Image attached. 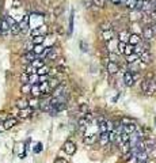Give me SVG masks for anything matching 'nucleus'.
<instances>
[{"label":"nucleus","mask_w":156,"mask_h":163,"mask_svg":"<svg viewBox=\"0 0 156 163\" xmlns=\"http://www.w3.org/2000/svg\"><path fill=\"white\" fill-rule=\"evenodd\" d=\"M124 53L126 54H132V53H134V45H130V44H126V46H125V51H124Z\"/></svg>","instance_id":"39"},{"label":"nucleus","mask_w":156,"mask_h":163,"mask_svg":"<svg viewBox=\"0 0 156 163\" xmlns=\"http://www.w3.org/2000/svg\"><path fill=\"white\" fill-rule=\"evenodd\" d=\"M30 41H31L34 45L44 44V42H45V36H36V37H31V39H30Z\"/></svg>","instance_id":"26"},{"label":"nucleus","mask_w":156,"mask_h":163,"mask_svg":"<svg viewBox=\"0 0 156 163\" xmlns=\"http://www.w3.org/2000/svg\"><path fill=\"white\" fill-rule=\"evenodd\" d=\"M54 163H68L65 159H62V158H57L56 160H54Z\"/></svg>","instance_id":"56"},{"label":"nucleus","mask_w":156,"mask_h":163,"mask_svg":"<svg viewBox=\"0 0 156 163\" xmlns=\"http://www.w3.org/2000/svg\"><path fill=\"white\" fill-rule=\"evenodd\" d=\"M111 26H113V25L110 23V22H103L99 27H100V31H103V30H110V29H111Z\"/></svg>","instance_id":"45"},{"label":"nucleus","mask_w":156,"mask_h":163,"mask_svg":"<svg viewBox=\"0 0 156 163\" xmlns=\"http://www.w3.org/2000/svg\"><path fill=\"white\" fill-rule=\"evenodd\" d=\"M148 87H149V79H144L141 82V90H143V92H145V94H147V92H148Z\"/></svg>","instance_id":"40"},{"label":"nucleus","mask_w":156,"mask_h":163,"mask_svg":"<svg viewBox=\"0 0 156 163\" xmlns=\"http://www.w3.org/2000/svg\"><path fill=\"white\" fill-rule=\"evenodd\" d=\"M153 36H155V31H153L152 27H144V30H143V38H144V41L153 39Z\"/></svg>","instance_id":"4"},{"label":"nucleus","mask_w":156,"mask_h":163,"mask_svg":"<svg viewBox=\"0 0 156 163\" xmlns=\"http://www.w3.org/2000/svg\"><path fill=\"white\" fill-rule=\"evenodd\" d=\"M107 135H109V140H110V143H113L114 140H117V137L120 136V135L115 133V130H109V132H107Z\"/></svg>","instance_id":"42"},{"label":"nucleus","mask_w":156,"mask_h":163,"mask_svg":"<svg viewBox=\"0 0 156 163\" xmlns=\"http://www.w3.org/2000/svg\"><path fill=\"white\" fill-rule=\"evenodd\" d=\"M0 29H1V34L3 36H6V34L10 33V25L4 18H1V21H0Z\"/></svg>","instance_id":"13"},{"label":"nucleus","mask_w":156,"mask_h":163,"mask_svg":"<svg viewBox=\"0 0 156 163\" xmlns=\"http://www.w3.org/2000/svg\"><path fill=\"white\" fill-rule=\"evenodd\" d=\"M136 129H137V127H136L134 122H129V124H124L122 125V132H125V133H133V132H136Z\"/></svg>","instance_id":"8"},{"label":"nucleus","mask_w":156,"mask_h":163,"mask_svg":"<svg viewBox=\"0 0 156 163\" xmlns=\"http://www.w3.org/2000/svg\"><path fill=\"white\" fill-rule=\"evenodd\" d=\"M10 33H11L12 36H18L19 33H21V27H19L18 22H15L14 25H11V26H10Z\"/></svg>","instance_id":"21"},{"label":"nucleus","mask_w":156,"mask_h":163,"mask_svg":"<svg viewBox=\"0 0 156 163\" xmlns=\"http://www.w3.org/2000/svg\"><path fill=\"white\" fill-rule=\"evenodd\" d=\"M140 60V57H138V54H136V53H132V54H128V64H130V63H136V61H138Z\"/></svg>","instance_id":"36"},{"label":"nucleus","mask_w":156,"mask_h":163,"mask_svg":"<svg viewBox=\"0 0 156 163\" xmlns=\"http://www.w3.org/2000/svg\"><path fill=\"white\" fill-rule=\"evenodd\" d=\"M141 42V37L138 36V34H130L129 36V39H128V44L130 45H137Z\"/></svg>","instance_id":"17"},{"label":"nucleus","mask_w":156,"mask_h":163,"mask_svg":"<svg viewBox=\"0 0 156 163\" xmlns=\"http://www.w3.org/2000/svg\"><path fill=\"white\" fill-rule=\"evenodd\" d=\"M57 69H59V72H65V71H67V67H61V65H59Z\"/></svg>","instance_id":"57"},{"label":"nucleus","mask_w":156,"mask_h":163,"mask_svg":"<svg viewBox=\"0 0 156 163\" xmlns=\"http://www.w3.org/2000/svg\"><path fill=\"white\" fill-rule=\"evenodd\" d=\"M33 48H34V44H33L31 41L26 42V45H25V49H26V52H31V51H33Z\"/></svg>","instance_id":"47"},{"label":"nucleus","mask_w":156,"mask_h":163,"mask_svg":"<svg viewBox=\"0 0 156 163\" xmlns=\"http://www.w3.org/2000/svg\"><path fill=\"white\" fill-rule=\"evenodd\" d=\"M138 57H140V61H143L144 64H148V63H151V60H152V56H151L149 51H144Z\"/></svg>","instance_id":"16"},{"label":"nucleus","mask_w":156,"mask_h":163,"mask_svg":"<svg viewBox=\"0 0 156 163\" xmlns=\"http://www.w3.org/2000/svg\"><path fill=\"white\" fill-rule=\"evenodd\" d=\"M21 80H22V83H29V75L25 72V74L21 75Z\"/></svg>","instance_id":"49"},{"label":"nucleus","mask_w":156,"mask_h":163,"mask_svg":"<svg viewBox=\"0 0 156 163\" xmlns=\"http://www.w3.org/2000/svg\"><path fill=\"white\" fill-rule=\"evenodd\" d=\"M44 51H45L44 44H38V45H34V48H33L31 52L34 54H37V57H38V56H41V54L44 53Z\"/></svg>","instance_id":"20"},{"label":"nucleus","mask_w":156,"mask_h":163,"mask_svg":"<svg viewBox=\"0 0 156 163\" xmlns=\"http://www.w3.org/2000/svg\"><path fill=\"white\" fill-rule=\"evenodd\" d=\"M98 141H99V144L102 145V147H105V145L109 144L110 140H109V135H107V132H100L99 136H98Z\"/></svg>","instance_id":"5"},{"label":"nucleus","mask_w":156,"mask_h":163,"mask_svg":"<svg viewBox=\"0 0 156 163\" xmlns=\"http://www.w3.org/2000/svg\"><path fill=\"white\" fill-rule=\"evenodd\" d=\"M148 158H149V155H148V151H140V152H137V154L134 155V159L137 160L138 163L140 162H147L148 160Z\"/></svg>","instance_id":"7"},{"label":"nucleus","mask_w":156,"mask_h":163,"mask_svg":"<svg viewBox=\"0 0 156 163\" xmlns=\"http://www.w3.org/2000/svg\"><path fill=\"white\" fill-rule=\"evenodd\" d=\"M136 1H137V0H124V4H125V7H126V8H129V10H134V7H136Z\"/></svg>","instance_id":"35"},{"label":"nucleus","mask_w":156,"mask_h":163,"mask_svg":"<svg viewBox=\"0 0 156 163\" xmlns=\"http://www.w3.org/2000/svg\"><path fill=\"white\" fill-rule=\"evenodd\" d=\"M129 36H130V34L126 31V30H122V31L120 33V36H118V37H120V41L128 42V39H129Z\"/></svg>","instance_id":"32"},{"label":"nucleus","mask_w":156,"mask_h":163,"mask_svg":"<svg viewBox=\"0 0 156 163\" xmlns=\"http://www.w3.org/2000/svg\"><path fill=\"white\" fill-rule=\"evenodd\" d=\"M80 48H82L83 52H87V51H88V45L85 44V42H80Z\"/></svg>","instance_id":"53"},{"label":"nucleus","mask_w":156,"mask_h":163,"mask_svg":"<svg viewBox=\"0 0 156 163\" xmlns=\"http://www.w3.org/2000/svg\"><path fill=\"white\" fill-rule=\"evenodd\" d=\"M111 3L113 4H121L122 3V0H111Z\"/></svg>","instance_id":"58"},{"label":"nucleus","mask_w":156,"mask_h":163,"mask_svg":"<svg viewBox=\"0 0 156 163\" xmlns=\"http://www.w3.org/2000/svg\"><path fill=\"white\" fill-rule=\"evenodd\" d=\"M25 72H26L27 75H31V74H37V69L34 68V67H33L31 64H29L26 67V68H25Z\"/></svg>","instance_id":"44"},{"label":"nucleus","mask_w":156,"mask_h":163,"mask_svg":"<svg viewBox=\"0 0 156 163\" xmlns=\"http://www.w3.org/2000/svg\"><path fill=\"white\" fill-rule=\"evenodd\" d=\"M124 84H125V86H128V87H132L133 84H134L132 72H125V74H124Z\"/></svg>","instance_id":"9"},{"label":"nucleus","mask_w":156,"mask_h":163,"mask_svg":"<svg viewBox=\"0 0 156 163\" xmlns=\"http://www.w3.org/2000/svg\"><path fill=\"white\" fill-rule=\"evenodd\" d=\"M0 125H1V121H0Z\"/></svg>","instance_id":"63"},{"label":"nucleus","mask_w":156,"mask_h":163,"mask_svg":"<svg viewBox=\"0 0 156 163\" xmlns=\"http://www.w3.org/2000/svg\"><path fill=\"white\" fill-rule=\"evenodd\" d=\"M30 114H31V109H30V107L22 109L21 112H19V117H21V118H29Z\"/></svg>","instance_id":"25"},{"label":"nucleus","mask_w":156,"mask_h":163,"mask_svg":"<svg viewBox=\"0 0 156 163\" xmlns=\"http://www.w3.org/2000/svg\"><path fill=\"white\" fill-rule=\"evenodd\" d=\"M36 59H37V54H34L33 52H26L25 56H22V63H25V64H30L33 60H36Z\"/></svg>","instance_id":"10"},{"label":"nucleus","mask_w":156,"mask_h":163,"mask_svg":"<svg viewBox=\"0 0 156 163\" xmlns=\"http://www.w3.org/2000/svg\"><path fill=\"white\" fill-rule=\"evenodd\" d=\"M155 91H156V83H155V82H152V80H149V87H148V92H147V94L152 95Z\"/></svg>","instance_id":"41"},{"label":"nucleus","mask_w":156,"mask_h":163,"mask_svg":"<svg viewBox=\"0 0 156 163\" xmlns=\"http://www.w3.org/2000/svg\"><path fill=\"white\" fill-rule=\"evenodd\" d=\"M107 71L111 75L117 74V72L120 71V65L117 64V61H109V64H107Z\"/></svg>","instance_id":"11"},{"label":"nucleus","mask_w":156,"mask_h":163,"mask_svg":"<svg viewBox=\"0 0 156 163\" xmlns=\"http://www.w3.org/2000/svg\"><path fill=\"white\" fill-rule=\"evenodd\" d=\"M62 148H64V151L67 152L68 155H74L75 152H76V144H75L72 140H68V141H65Z\"/></svg>","instance_id":"2"},{"label":"nucleus","mask_w":156,"mask_h":163,"mask_svg":"<svg viewBox=\"0 0 156 163\" xmlns=\"http://www.w3.org/2000/svg\"><path fill=\"white\" fill-rule=\"evenodd\" d=\"M0 34H1V29H0Z\"/></svg>","instance_id":"62"},{"label":"nucleus","mask_w":156,"mask_h":163,"mask_svg":"<svg viewBox=\"0 0 156 163\" xmlns=\"http://www.w3.org/2000/svg\"><path fill=\"white\" fill-rule=\"evenodd\" d=\"M29 107H30V109H37V107H39V101H38V98L33 97L29 101Z\"/></svg>","instance_id":"24"},{"label":"nucleus","mask_w":156,"mask_h":163,"mask_svg":"<svg viewBox=\"0 0 156 163\" xmlns=\"http://www.w3.org/2000/svg\"><path fill=\"white\" fill-rule=\"evenodd\" d=\"M79 110H80V113H83V116H84L85 113H88V106L87 105H80V107H79Z\"/></svg>","instance_id":"48"},{"label":"nucleus","mask_w":156,"mask_h":163,"mask_svg":"<svg viewBox=\"0 0 156 163\" xmlns=\"http://www.w3.org/2000/svg\"><path fill=\"white\" fill-rule=\"evenodd\" d=\"M15 105H16V107H18L19 110H22V109L29 107V101H27V99H18Z\"/></svg>","instance_id":"22"},{"label":"nucleus","mask_w":156,"mask_h":163,"mask_svg":"<svg viewBox=\"0 0 156 163\" xmlns=\"http://www.w3.org/2000/svg\"><path fill=\"white\" fill-rule=\"evenodd\" d=\"M46 57H48V60H50V61H54V60L59 57V53H57V52L54 51L53 48H52V51H50L49 53L46 54Z\"/></svg>","instance_id":"33"},{"label":"nucleus","mask_w":156,"mask_h":163,"mask_svg":"<svg viewBox=\"0 0 156 163\" xmlns=\"http://www.w3.org/2000/svg\"><path fill=\"white\" fill-rule=\"evenodd\" d=\"M0 21H1V15H0Z\"/></svg>","instance_id":"61"},{"label":"nucleus","mask_w":156,"mask_h":163,"mask_svg":"<svg viewBox=\"0 0 156 163\" xmlns=\"http://www.w3.org/2000/svg\"><path fill=\"white\" fill-rule=\"evenodd\" d=\"M143 143H144L145 151H151V150H155V145H156L155 139H145Z\"/></svg>","instance_id":"14"},{"label":"nucleus","mask_w":156,"mask_h":163,"mask_svg":"<svg viewBox=\"0 0 156 163\" xmlns=\"http://www.w3.org/2000/svg\"><path fill=\"white\" fill-rule=\"evenodd\" d=\"M41 151H42V144L38 143V144H37V148H34V152H41Z\"/></svg>","instance_id":"55"},{"label":"nucleus","mask_w":156,"mask_h":163,"mask_svg":"<svg viewBox=\"0 0 156 163\" xmlns=\"http://www.w3.org/2000/svg\"><path fill=\"white\" fill-rule=\"evenodd\" d=\"M36 29L38 30L39 36H46V34H48V26H46V25H41L39 27H36Z\"/></svg>","instance_id":"37"},{"label":"nucleus","mask_w":156,"mask_h":163,"mask_svg":"<svg viewBox=\"0 0 156 163\" xmlns=\"http://www.w3.org/2000/svg\"><path fill=\"white\" fill-rule=\"evenodd\" d=\"M52 91H53V97H60V95L68 94V92H67V89H65V86H61V84H59V86H57L54 90H52Z\"/></svg>","instance_id":"15"},{"label":"nucleus","mask_w":156,"mask_h":163,"mask_svg":"<svg viewBox=\"0 0 156 163\" xmlns=\"http://www.w3.org/2000/svg\"><path fill=\"white\" fill-rule=\"evenodd\" d=\"M30 94L33 95V97H41V90H39V83L37 84H31V90H30Z\"/></svg>","instance_id":"19"},{"label":"nucleus","mask_w":156,"mask_h":163,"mask_svg":"<svg viewBox=\"0 0 156 163\" xmlns=\"http://www.w3.org/2000/svg\"><path fill=\"white\" fill-rule=\"evenodd\" d=\"M117 42H115V39H110V41H107V48H109V51L110 52H115L117 51Z\"/></svg>","instance_id":"29"},{"label":"nucleus","mask_w":156,"mask_h":163,"mask_svg":"<svg viewBox=\"0 0 156 163\" xmlns=\"http://www.w3.org/2000/svg\"><path fill=\"white\" fill-rule=\"evenodd\" d=\"M92 3H94V6L99 7V8L105 7V0H92Z\"/></svg>","instance_id":"46"},{"label":"nucleus","mask_w":156,"mask_h":163,"mask_svg":"<svg viewBox=\"0 0 156 163\" xmlns=\"http://www.w3.org/2000/svg\"><path fill=\"white\" fill-rule=\"evenodd\" d=\"M16 124H18V120L15 118V117H8V118L3 122V128L4 129H11V128L15 127Z\"/></svg>","instance_id":"6"},{"label":"nucleus","mask_w":156,"mask_h":163,"mask_svg":"<svg viewBox=\"0 0 156 163\" xmlns=\"http://www.w3.org/2000/svg\"><path fill=\"white\" fill-rule=\"evenodd\" d=\"M39 90H41V95H48V94H50V91H52L49 84H48V82L39 83Z\"/></svg>","instance_id":"18"},{"label":"nucleus","mask_w":156,"mask_h":163,"mask_svg":"<svg viewBox=\"0 0 156 163\" xmlns=\"http://www.w3.org/2000/svg\"><path fill=\"white\" fill-rule=\"evenodd\" d=\"M48 84H49L50 90H54V89H56V87L60 84V80L57 79V77H50V79L48 80Z\"/></svg>","instance_id":"23"},{"label":"nucleus","mask_w":156,"mask_h":163,"mask_svg":"<svg viewBox=\"0 0 156 163\" xmlns=\"http://www.w3.org/2000/svg\"><path fill=\"white\" fill-rule=\"evenodd\" d=\"M152 8H153V7H152V3H151L149 0H144V3H143V7H141V10H143V11H145V12H149Z\"/></svg>","instance_id":"31"},{"label":"nucleus","mask_w":156,"mask_h":163,"mask_svg":"<svg viewBox=\"0 0 156 163\" xmlns=\"http://www.w3.org/2000/svg\"><path fill=\"white\" fill-rule=\"evenodd\" d=\"M39 76V83H42V82H48L49 80V76L48 75H38Z\"/></svg>","instance_id":"52"},{"label":"nucleus","mask_w":156,"mask_h":163,"mask_svg":"<svg viewBox=\"0 0 156 163\" xmlns=\"http://www.w3.org/2000/svg\"><path fill=\"white\" fill-rule=\"evenodd\" d=\"M19 27H21V33H26L30 27V16L29 15H25V18L19 22Z\"/></svg>","instance_id":"3"},{"label":"nucleus","mask_w":156,"mask_h":163,"mask_svg":"<svg viewBox=\"0 0 156 163\" xmlns=\"http://www.w3.org/2000/svg\"><path fill=\"white\" fill-rule=\"evenodd\" d=\"M153 10H155V11H156V1H155V6H153Z\"/></svg>","instance_id":"59"},{"label":"nucleus","mask_w":156,"mask_h":163,"mask_svg":"<svg viewBox=\"0 0 156 163\" xmlns=\"http://www.w3.org/2000/svg\"><path fill=\"white\" fill-rule=\"evenodd\" d=\"M48 74H50V69L46 65H42L41 68L37 69V75H48Z\"/></svg>","instance_id":"34"},{"label":"nucleus","mask_w":156,"mask_h":163,"mask_svg":"<svg viewBox=\"0 0 156 163\" xmlns=\"http://www.w3.org/2000/svg\"><path fill=\"white\" fill-rule=\"evenodd\" d=\"M97 140H98V136H95V135H90V133H87L84 137H83V143H84V144H87V145L94 144Z\"/></svg>","instance_id":"12"},{"label":"nucleus","mask_w":156,"mask_h":163,"mask_svg":"<svg viewBox=\"0 0 156 163\" xmlns=\"http://www.w3.org/2000/svg\"><path fill=\"white\" fill-rule=\"evenodd\" d=\"M4 19H6V21L8 22V25H10V26H11V25H14V23H15V19L12 18V16H6V18H4Z\"/></svg>","instance_id":"54"},{"label":"nucleus","mask_w":156,"mask_h":163,"mask_svg":"<svg viewBox=\"0 0 156 163\" xmlns=\"http://www.w3.org/2000/svg\"><path fill=\"white\" fill-rule=\"evenodd\" d=\"M109 59H110V61H117L118 57H117V54H115V52H110V53H109Z\"/></svg>","instance_id":"50"},{"label":"nucleus","mask_w":156,"mask_h":163,"mask_svg":"<svg viewBox=\"0 0 156 163\" xmlns=\"http://www.w3.org/2000/svg\"><path fill=\"white\" fill-rule=\"evenodd\" d=\"M125 46H126V42H122V41L118 42V45H117V51H118V53H121V54L124 53Z\"/></svg>","instance_id":"43"},{"label":"nucleus","mask_w":156,"mask_h":163,"mask_svg":"<svg viewBox=\"0 0 156 163\" xmlns=\"http://www.w3.org/2000/svg\"><path fill=\"white\" fill-rule=\"evenodd\" d=\"M140 163H148V162H140Z\"/></svg>","instance_id":"60"},{"label":"nucleus","mask_w":156,"mask_h":163,"mask_svg":"<svg viewBox=\"0 0 156 163\" xmlns=\"http://www.w3.org/2000/svg\"><path fill=\"white\" fill-rule=\"evenodd\" d=\"M29 83H30V84H37V83H39V76H38L37 74L29 75Z\"/></svg>","instance_id":"30"},{"label":"nucleus","mask_w":156,"mask_h":163,"mask_svg":"<svg viewBox=\"0 0 156 163\" xmlns=\"http://www.w3.org/2000/svg\"><path fill=\"white\" fill-rule=\"evenodd\" d=\"M30 64H31L36 69H38V68H41L42 65H45V63H44V60H41V59H36V60H33Z\"/></svg>","instance_id":"28"},{"label":"nucleus","mask_w":156,"mask_h":163,"mask_svg":"<svg viewBox=\"0 0 156 163\" xmlns=\"http://www.w3.org/2000/svg\"><path fill=\"white\" fill-rule=\"evenodd\" d=\"M39 109L44 110V112H49V110H50V101H49V99H48V101L39 102Z\"/></svg>","instance_id":"27"},{"label":"nucleus","mask_w":156,"mask_h":163,"mask_svg":"<svg viewBox=\"0 0 156 163\" xmlns=\"http://www.w3.org/2000/svg\"><path fill=\"white\" fill-rule=\"evenodd\" d=\"M143 3H144V0H137V1H136V7H134V10H141Z\"/></svg>","instance_id":"51"},{"label":"nucleus","mask_w":156,"mask_h":163,"mask_svg":"<svg viewBox=\"0 0 156 163\" xmlns=\"http://www.w3.org/2000/svg\"><path fill=\"white\" fill-rule=\"evenodd\" d=\"M99 37L103 39V41H110V39H113L115 37V33L113 31V29L110 30H103V31H100L99 30Z\"/></svg>","instance_id":"1"},{"label":"nucleus","mask_w":156,"mask_h":163,"mask_svg":"<svg viewBox=\"0 0 156 163\" xmlns=\"http://www.w3.org/2000/svg\"><path fill=\"white\" fill-rule=\"evenodd\" d=\"M30 90H31V84H30V83H23L21 91H22V94L27 95V94H30Z\"/></svg>","instance_id":"38"},{"label":"nucleus","mask_w":156,"mask_h":163,"mask_svg":"<svg viewBox=\"0 0 156 163\" xmlns=\"http://www.w3.org/2000/svg\"><path fill=\"white\" fill-rule=\"evenodd\" d=\"M155 83H156V82H155Z\"/></svg>","instance_id":"64"}]
</instances>
